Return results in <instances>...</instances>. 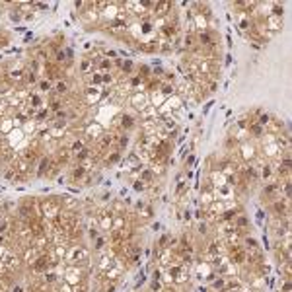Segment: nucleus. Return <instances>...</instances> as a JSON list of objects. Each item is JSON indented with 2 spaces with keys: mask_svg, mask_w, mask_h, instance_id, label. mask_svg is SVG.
<instances>
[{
  "mask_svg": "<svg viewBox=\"0 0 292 292\" xmlns=\"http://www.w3.org/2000/svg\"><path fill=\"white\" fill-rule=\"evenodd\" d=\"M263 195H265V197H271V195H279V197H281V183H269V185H265V189H263Z\"/></svg>",
  "mask_w": 292,
  "mask_h": 292,
  "instance_id": "f257e3e1",
  "label": "nucleus"
},
{
  "mask_svg": "<svg viewBox=\"0 0 292 292\" xmlns=\"http://www.w3.org/2000/svg\"><path fill=\"white\" fill-rule=\"evenodd\" d=\"M247 132H249V134H253V136H261V134L265 132V129H263L261 125H257V123H251V125L247 127Z\"/></svg>",
  "mask_w": 292,
  "mask_h": 292,
  "instance_id": "f03ea898",
  "label": "nucleus"
},
{
  "mask_svg": "<svg viewBox=\"0 0 292 292\" xmlns=\"http://www.w3.org/2000/svg\"><path fill=\"white\" fill-rule=\"evenodd\" d=\"M236 216H238V210H236V208H230V210H226V212H222L220 220H222V222H230V220H236Z\"/></svg>",
  "mask_w": 292,
  "mask_h": 292,
  "instance_id": "7ed1b4c3",
  "label": "nucleus"
},
{
  "mask_svg": "<svg viewBox=\"0 0 292 292\" xmlns=\"http://www.w3.org/2000/svg\"><path fill=\"white\" fill-rule=\"evenodd\" d=\"M224 286H226V279H224V277H218V281L212 282V288H214V290H218V292L224 290Z\"/></svg>",
  "mask_w": 292,
  "mask_h": 292,
  "instance_id": "20e7f679",
  "label": "nucleus"
},
{
  "mask_svg": "<svg viewBox=\"0 0 292 292\" xmlns=\"http://www.w3.org/2000/svg\"><path fill=\"white\" fill-rule=\"evenodd\" d=\"M195 22H197V25H199V29H201V31H205V27H206V20L203 18V16H201V14H197V16H195Z\"/></svg>",
  "mask_w": 292,
  "mask_h": 292,
  "instance_id": "39448f33",
  "label": "nucleus"
},
{
  "mask_svg": "<svg viewBox=\"0 0 292 292\" xmlns=\"http://www.w3.org/2000/svg\"><path fill=\"white\" fill-rule=\"evenodd\" d=\"M245 175H247L249 181H257V177H259V173H257V170H255V168H249L247 172H245Z\"/></svg>",
  "mask_w": 292,
  "mask_h": 292,
  "instance_id": "423d86ee",
  "label": "nucleus"
},
{
  "mask_svg": "<svg viewBox=\"0 0 292 292\" xmlns=\"http://www.w3.org/2000/svg\"><path fill=\"white\" fill-rule=\"evenodd\" d=\"M269 25H271V29H279V27H281V20H279L277 16H271V18H269Z\"/></svg>",
  "mask_w": 292,
  "mask_h": 292,
  "instance_id": "0eeeda50",
  "label": "nucleus"
},
{
  "mask_svg": "<svg viewBox=\"0 0 292 292\" xmlns=\"http://www.w3.org/2000/svg\"><path fill=\"white\" fill-rule=\"evenodd\" d=\"M241 150H243V158H253V146L243 144V146H241Z\"/></svg>",
  "mask_w": 292,
  "mask_h": 292,
  "instance_id": "6e6552de",
  "label": "nucleus"
},
{
  "mask_svg": "<svg viewBox=\"0 0 292 292\" xmlns=\"http://www.w3.org/2000/svg\"><path fill=\"white\" fill-rule=\"evenodd\" d=\"M261 175H263V179H267V177H271V166H265V168L261 170Z\"/></svg>",
  "mask_w": 292,
  "mask_h": 292,
  "instance_id": "1a4fd4ad",
  "label": "nucleus"
},
{
  "mask_svg": "<svg viewBox=\"0 0 292 292\" xmlns=\"http://www.w3.org/2000/svg\"><path fill=\"white\" fill-rule=\"evenodd\" d=\"M193 45H195V37L193 35H187L185 37V47H193Z\"/></svg>",
  "mask_w": 292,
  "mask_h": 292,
  "instance_id": "9d476101",
  "label": "nucleus"
},
{
  "mask_svg": "<svg viewBox=\"0 0 292 292\" xmlns=\"http://www.w3.org/2000/svg\"><path fill=\"white\" fill-rule=\"evenodd\" d=\"M47 261H49L47 257H41V259H39V263H35V269H43L45 265H47Z\"/></svg>",
  "mask_w": 292,
  "mask_h": 292,
  "instance_id": "9b49d317",
  "label": "nucleus"
},
{
  "mask_svg": "<svg viewBox=\"0 0 292 292\" xmlns=\"http://www.w3.org/2000/svg\"><path fill=\"white\" fill-rule=\"evenodd\" d=\"M142 181H152V173L150 172H142Z\"/></svg>",
  "mask_w": 292,
  "mask_h": 292,
  "instance_id": "f8f14e48",
  "label": "nucleus"
},
{
  "mask_svg": "<svg viewBox=\"0 0 292 292\" xmlns=\"http://www.w3.org/2000/svg\"><path fill=\"white\" fill-rule=\"evenodd\" d=\"M199 234H206V222H201L199 224Z\"/></svg>",
  "mask_w": 292,
  "mask_h": 292,
  "instance_id": "ddd939ff",
  "label": "nucleus"
},
{
  "mask_svg": "<svg viewBox=\"0 0 292 292\" xmlns=\"http://www.w3.org/2000/svg\"><path fill=\"white\" fill-rule=\"evenodd\" d=\"M152 288H154V290H160V288H162L160 281H154V282H152Z\"/></svg>",
  "mask_w": 292,
  "mask_h": 292,
  "instance_id": "4468645a",
  "label": "nucleus"
},
{
  "mask_svg": "<svg viewBox=\"0 0 292 292\" xmlns=\"http://www.w3.org/2000/svg\"><path fill=\"white\" fill-rule=\"evenodd\" d=\"M162 92H164V94H173V88L172 86H164Z\"/></svg>",
  "mask_w": 292,
  "mask_h": 292,
  "instance_id": "2eb2a0df",
  "label": "nucleus"
},
{
  "mask_svg": "<svg viewBox=\"0 0 292 292\" xmlns=\"http://www.w3.org/2000/svg\"><path fill=\"white\" fill-rule=\"evenodd\" d=\"M263 218H265V212H263V210H257V220H259V222H261Z\"/></svg>",
  "mask_w": 292,
  "mask_h": 292,
  "instance_id": "dca6fc26",
  "label": "nucleus"
},
{
  "mask_svg": "<svg viewBox=\"0 0 292 292\" xmlns=\"http://www.w3.org/2000/svg\"><path fill=\"white\" fill-rule=\"evenodd\" d=\"M57 90H59V92H65V90H66V84H59V86H57Z\"/></svg>",
  "mask_w": 292,
  "mask_h": 292,
  "instance_id": "f3484780",
  "label": "nucleus"
},
{
  "mask_svg": "<svg viewBox=\"0 0 292 292\" xmlns=\"http://www.w3.org/2000/svg\"><path fill=\"white\" fill-rule=\"evenodd\" d=\"M164 292H177V290H173V288H164Z\"/></svg>",
  "mask_w": 292,
  "mask_h": 292,
  "instance_id": "a211bd4d",
  "label": "nucleus"
}]
</instances>
